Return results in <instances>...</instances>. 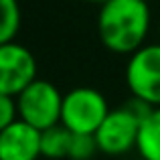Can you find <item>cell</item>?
Wrapping results in <instances>:
<instances>
[{"instance_id": "obj_5", "label": "cell", "mask_w": 160, "mask_h": 160, "mask_svg": "<svg viewBox=\"0 0 160 160\" xmlns=\"http://www.w3.org/2000/svg\"><path fill=\"white\" fill-rule=\"evenodd\" d=\"M126 85L132 98L160 108V43L144 45L130 55L126 65Z\"/></svg>"}, {"instance_id": "obj_2", "label": "cell", "mask_w": 160, "mask_h": 160, "mask_svg": "<svg viewBox=\"0 0 160 160\" xmlns=\"http://www.w3.org/2000/svg\"><path fill=\"white\" fill-rule=\"evenodd\" d=\"M152 109V106L136 98L116 109H109L108 118L95 132L99 152L108 156H122L128 154L130 150H136L140 124Z\"/></svg>"}, {"instance_id": "obj_6", "label": "cell", "mask_w": 160, "mask_h": 160, "mask_svg": "<svg viewBox=\"0 0 160 160\" xmlns=\"http://www.w3.org/2000/svg\"><path fill=\"white\" fill-rule=\"evenodd\" d=\"M37 59L24 45H0V93L16 98L37 79Z\"/></svg>"}, {"instance_id": "obj_9", "label": "cell", "mask_w": 160, "mask_h": 160, "mask_svg": "<svg viewBox=\"0 0 160 160\" xmlns=\"http://www.w3.org/2000/svg\"><path fill=\"white\" fill-rule=\"evenodd\" d=\"M71 138L73 132L67 130L63 124L51 126L41 132V156L49 160H63L69 156Z\"/></svg>"}, {"instance_id": "obj_13", "label": "cell", "mask_w": 160, "mask_h": 160, "mask_svg": "<svg viewBox=\"0 0 160 160\" xmlns=\"http://www.w3.org/2000/svg\"><path fill=\"white\" fill-rule=\"evenodd\" d=\"M85 2H91V4H99V6H102V4H106L108 0H85Z\"/></svg>"}, {"instance_id": "obj_7", "label": "cell", "mask_w": 160, "mask_h": 160, "mask_svg": "<svg viewBox=\"0 0 160 160\" xmlns=\"http://www.w3.org/2000/svg\"><path fill=\"white\" fill-rule=\"evenodd\" d=\"M41 132L27 122L16 120L0 132V160H39Z\"/></svg>"}, {"instance_id": "obj_10", "label": "cell", "mask_w": 160, "mask_h": 160, "mask_svg": "<svg viewBox=\"0 0 160 160\" xmlns=\"http://www.w3.org/2000/svg\"><path fill=\"white\" fill-rule=\"evenodd\" d=\"M20 31L18 0H0V45L12 43Z\"/></svg>"}, {"instance_id": "obj_4", "label": "cell", "mask_w": 160, "mask_h": 160, "mask_svg": "<svg viewBox=\"0 0 160 160\" xmlns=\"http://www.w3.org/2000/svg\"><path fill=\"white\" fill-rule=\"evenodd\" d=\"M16 108H18V120L43 132L51 126L61 124L63 93L51 81L37 77L27 89L16 95Z\"/></svg>"}, {"instance_id": "obj_12", "label": "cell", "mask_w": 160, "mask_h": 160, "mask_svg": "<svg viewBox=\"0 0 160 160\" xmlns=\"http://www.w3.org/2000/svg\"><path fill=\"white\" fill-rule=\"evenodd\" d=\"M18 120V108H16V98L0 93V132L12 126Z\"/></svg>"}, {"instance_id": "obj_3", "label": "cell", "mask_w": 160, "mask_h": 160, "mask_svg": "<svg viewBox=\"0 0 160 160\" xmlns=\"http://www.w3.org/2000/svg\"><path fill=\"white\" fill-rule=\"evenodd\" d=\"M106 95L95 87H75L63 95L61 124L73 134H95L109 113Z\"/></svg>"}, {"instance_id": "obj_8", "label": "cell", "mask_w": 160, "mask_h": 160, "mask_svg": "<svg viewBox=\"0 0 160 160\" xmlns=\"http://www.w3.org/2000/svg\"><path fill=\"white\" fill-rule=\"evenodd\" d=\"M136 152L142 160H160V108H154L140 124Z\"/></svg>"}, {"instance_id": "obj_1", "label": "cell", "mask_w": 160, "mask_h": 160, "mask_svg": "<svg viewBox=\"0 0 160 160\" xmlns=\"http://www.w3.org/2000/svg\"><path fill=\"white\" fill-rule=\"evenodd\" d=\"M148 28L150 8L146 0H108L99 6V41L116 55H132L144 47Z\"/></svg>"}, {"instance_id": "obj_11", "label": "cell", "mask_w": 160, "mask_h": 160, "mask_svg": "<svg viewBox=\"0 0 160 160\" xmlns=\"http://www.w3.org/2000/svg\"><path fill=\"white\" fill-rule=\"evenodd\" d=\"M99 152L95 134H73L69 148V160H93V156Z\"/></svg>"}]
</instances>
